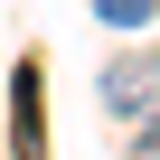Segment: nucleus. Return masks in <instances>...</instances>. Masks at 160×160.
Returning <instances> with one entry per match:
<instances>
[{
	"instance_id": "nucleus-2",
	"label": "nucleus",
	"mask_w": 160,
	"mask_h": 160,
	"mask_svg": "<svg viewBox=\"0 0 160 160\" xmlns=\"http://www.w3.org/2000/svg\"><path fill=\"white\" fill-rule=\"evenodd\" d=\"M94 10H104V28H141V19H151V0H94Z\"/></svg>"
},
{
	"instance_id": "nucleus-1",
	"label": "nucleus",
	"mask_w": 160,
	"mask_h": 160,
	"mask_svg": "<svg viewBox=\"0 0 160 160\" xmlns=\"http://www.w3.org/2000/svg\"><path fill=\"white\" fill-rule=\"evenodd\" d=\"M104 113L113 122H151L160 113V57H113L104 66Z\"/></svg>"
},
{
	"instance_id": "nucleus-3",
	"label": "nucleus",
	"mask_w": 160,
	"mask_h": 160,
	"mask_svg": "<svg viewBox=\"0 0 160 160\" xmlns=\"http://www.w3.org/2000/svg\"><path fill=\"white\" fill-rule=\"evenodd\" d=\"M132 160H160V113H151V122L132 132Z\"/></svg>"
}]
</instances>
